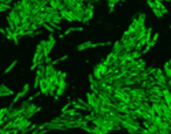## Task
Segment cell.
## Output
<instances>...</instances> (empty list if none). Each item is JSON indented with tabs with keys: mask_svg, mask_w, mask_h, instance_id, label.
I'll return each mask as SVG.
<instances>
[{
	"mask_svg": "<svg viewBox=\"0 0 171 134\" xmlns=\"http://www.w3.org/2000/svg\"><path fill=\"white\" fill-rule=\"evenodd\" d=\"M158 37H159V34H155V36H152L151 41H149V45H151V47H153V45L156 44V41H158Z\"/></svg>",
	"mask_w": 171,
	"mask_h": 134,
	"instance_id": "obj_23",
	"label": "cell"
},
{
	"mask_svg": "<svg viewBox=\"0 0 171 134\" xmlns=\"http://www.w3.org/2000/svg\"><path fill=\"white\" fill-rule=\"evenodd\" d=\"M3 96H10V93L4 90H0V97H3Z\"/></svg>",
	"mask_w": 171,
	"mask_h": 134,
	"instance_id": "obj_31",
	"label": "cell"
},
{
	"mask_svg": "<svg viewBox=\"0 0 171 134\" xmlns=\"http://www.w3.org/2000/svg\"><path fill=\"white\" fill-rule=\"evenodd\" d=\"M152 11H153V14H155L158 18H162V17H163V12L160 11L159 8H156V7H155V8H152Z\"/></svg>",
	"mask_w": 171,
	"mask_h": 134,
	"instance_id": "obj_20",
	"label": "cell"
},
{
	"mask_svg": "<svg viewBox=\"0 0 171 134\" xmlns=\"http://www.w3.org/2000/svg\"><path fill=\"white\" fill-rule=\"evenodd\" d=\"M145 43L149 44V41H151V38H152V29L149 27V29H147V33H145Z\"/></svg>",
	"mask_w": 171,
	"mask_h": 134,
	"instance_id": "obj_17",
	"label": "cell"
},
{
	"mask_svg": "<svg viewBox=\"0 0 171 134\" xmlns=\"http://www.w3.org/2000/svg\"><path fill=\"white\" fill-rule=\"evenodd\" d=\"M36 112H38V107H37L36 104L30 103L27 107H26V110H25V112H23V116L26 118V119H29V118H32Z\"/></svg>",
	"mask_w": 171,
	"mask_h": 134,
	"instance_id": "obj_3",
	"label": "cell"
},
{
	"mask_svg": "<svg viewBox=\"0 0 171 134\" xmlns=\"http://www.w3.org/2000/svg\"><path fill=\"white\" fill-rule=\"evenodd\" d=\"M119 1H121V0H119Z\"/></svg>",
	"mask_w": 171,
	"mask_h": 134,
	"instance_id": "obj_36",
	"label": "cell"
},
{
	"mask_svg": "<svg viewBox=\"0 0 171 134\" xmlns=\"http://www.w3.org/2000/svg\"><path fill=\"white\" fill-rule=\"evenodd\" d=\"M47 129L48 130H67L63 123H54V122H48Z\"/></svg>",
	"mask_w": 171,
	"mask_h": 134,
	"instance_id": "obj_5",
	"label": "cell"
},
{
	"mask_svg": "<svg viewBox=\"0 0 171 134\" xmlns=\"http://www.w3.org/2000/svg\"><path fill=\"white\" fill-rule=\"evenodd\" d=\"M45 63H52V59L49 56H45Z\"/></svg>",
	"mask_w": 171,
	"mask_h": 134,
	"instance_id": "obj_32",
	"label": "cell"
},
{
	"mask_svg": "<svg viewBox=\"0 0 171 134\" xmlns=\"http://www.w3.org/2000/svg\"><path fill=\"white\" fill-rule=\"evenodd\" d=\"M64 89H66V88H60V86H58V88H56V94L55 96H60V94H63V93H64Z\"/></svg>",
	"mask_w": 171,
	"mask_h": 134,
	"instance_id": "obj_25",
	"label": "cell"
},
{
	"mask_svg": "<svg viewBox=\"0 0 171 134\" xmlns=\"http://www.w3.org/2000/svg\"><path fill=\"white\" fill-rule=\"evenodd\" d=\"M40 77H38V75H37L36 74V78H34V85H33V88H40Z\"/></svg>",
	"mask_w": 171,
	"mask_h": 134,
	"instance_id": "obj_26",
	"label": "cell"
},
{
	"mask_svg": "<svg viewBox=\"0 0 171 134\" xmlns=\"http://www.w3.org/2000/svg\"><path fill=\"white\" fill-rule=\"evenodd\" d=\"M45 18H47V12L45 11L38 12L36 15V23H38L40 26H43V25L45 23Z\"/></svg>",
	"mask_w": 171,
	"mask_h": 134,
	"instance_id": "obj_9",
	"label": "cell"
},
{
	"mask_svg": "<svg viewBox=\"0 0 171 134\" xmlns=\"http://www.w3.org/2000/svg\"><path fill=\"white\" fill-rule=\"evenodd\" d=\"M29 104H30V101H29V100H25L23 103L21 104V107H23V108H26V107H27V105H29Z\"/></svg>",
	"mask_w": 171,
	"mask_h": 134,
	"instance_id": "obj_30",
	"label": "cell"
},
{
	"mask_svg": "<svg viewBox=\"0 0 171 134\" xmlns=\"http://www.w3.org/2000/svg\"><path fill=\"white\" fill-rule=\"evenodd\" d=\"M0 90H4V92H8V93H10V96H11L12 93H14V92H12L11 89H8V88H7L6 85H0Z\"/></svg>",
	"mask_w": 171,
	"mask_h": 134,
	"instance_id": "obj_27",
	"label": "cell"
},
{
	"mask_svg": "<svg viewBox=\"0 0 171 134\" xmlns=\"http://www.w3.org/2000/svg\"><path fill=\"white\" fill-rule=\"evenodd\" d=\"M170 27H171V26H170Z\"/></svg>",
	"mask_w": 171,
	"mask_h": 134,
	"instance_id": "obj_37",
	"label": "cell"
},
{
	"mask_svg": "<svg viewBox=\"0 0 171 134\" xmlns=\"http://www.w3.org/2000/svg\"><path fill=\"white\" fill-rule=\"evenodd\" d=\"M38 26H40L38 23H36V22H33V23H30V27H29V29L34 31V30H37V27H38Z\"/></svg>",
	"mask_w": 171,
	"mask_h": 134,
	"instance_id": "obj_29",
	"label": "cell"
},
{
	"mask_svg": "<svg viewBox=\"0 0 171 134\" xmlns=\"http://www.w3.org/2000/svg\"><path fill=\"white\" fill-rule=\"evenodd\" d=\"M7 112H8V108H1V110H0V121L7 115Z\"/></svg>",
	"mask_w": 171,
	"mask_h": 134,
	"instance_id": "obj_24",
	"label": "cell"
},
{
	"mask_svg": "<svg viewBox=\"0 0 171 134\" xmlns=\"http://www.w3.org/2000/svg\"><path fill=\"white\" fill-rule=\"evenodd\" d=\"M148 133H149V134H159V127H158L156 125L151 123V125H149V127H148Z\"/></svg>",
	"mask_w": 171,
	"mask_h": 134,
	"instance_id": "obj_16",
	"label": "cell"
},
{
	"mask_svg": "<svg viewBox=\"0 0 171 134\" xmlns=\"http://www.w3.org/2000/svg\"><path fill=\"white\" fill-rule=\"evenodd\" d=\"M40 90H41L43 94H48V85H47V78L45 77L40 79Z\"/></svg>",
	"mask_w": 171,
	"mask_h": 134,
	"instance_id": "obj_11",
	"label": "cell"
},
{
	"mask_svg": "<svg viewBox=\"0 0 171 134\" xmlns=\"http://www.w3.org/2000/svg\"><path fill=\"white\" fill-rule=\"evenodd\" d=\"M15 64H17V60H14V62H12V63H11V64H10V66L7 67L6 70H4V74H7V73H10V71H11L12 68H14V67H15Z\"/></svg>",
	"mask_w": 171,
	"mask_h": 134,
	"instance_id": "obj_22",
	"label": "cell"
},
{
	"mask_svg": "<svg viewBox=\"0 0 171 134\" xmlns=\"http://www.w3.org/2000/svg\"><path fill=\"white\" fill-rule=\"evenodd\" d=\"M123 49V45H122V41H116V43H114V48H112V55L114 56H118L121 52H122Z\"/></svg>",
	"mask_w": 171,
	"mask_h": 134,
	"instance_id": "obj_8",
	"label": "cell"
},
{
	"mask_svg": "<svg viewBox=\"0 0 171 134\" xmlns=\"http://www.w3.org/2000/svg\"><path fill=\"white\" fill-rule=\"evenodd\" d=\"M71 105H73V101H68V103L66 104V105H64V107H63V108H62V112H66V111H67L68 108H70V107H71Z\"/></svg>",
	"mask_w": 171,
	"mask_h": 134,
	"instance_id": "obj_28",
	"label": "cell"
},
{
	"mask_svg": "<svg viewBox=\"0 0 171 134\" xmlns=\"http://www.w3.org/2000/svg\"><path fill=\"white\" fill-rule=\"evenodd\" d=\"M155 1H170V0H155Z\"/></svg>",
	"mask_w": 171,
	"mask_h": 134,
	"instance_id": "obj_33",
	"label": "cell"
},
{
	"mask_svg": "<svg viewBox=\"0 0 171 134\" xmlns=\"http://www.w3.org/2000/svg\"><path fill=\"white\" fill-rule=\"evenodd\" d=\"M55 71L56 70L54 68V64L52 63H47V66H45V77H51Z\"/></svg>",
	"mask_w": 171,
	"mask_h": 134,
	"instance_id": "obj_12",
	"label": "cell"
},
{
	"mask_svg": "<svg viewBox=\"0 0 171 134\" xmlns=\"http://www.w3.org/2000/svg\"><path fill=\"white\" fill-rule=\"evenodd\" d=\"M137 21H138V23H140L141 26H144V25H145V14H140Z\"/></svg>",
	"mask_w": 171,
	"mask_h": 134,
	"instance_id": "obj_19",
	"label": "cell"
},
{
	"mask_svg": "<svg viewBox=\"0 0 171 134\" xmlns=\"http://www.w3.org/2000/svg\"><path fill=\"white\" fill-rule=\"evenodd\" d=\"M30 126V122H29V119H22V121H19L18 123H17V129H18L19 131H22V130H25V129H27Z\"/></svg>",
	"mask_w": 171,
	"mask_h": 134,
	"instance_id": "obj_10",
	"label": "cell"
},
{
	"mask_svg": "<svg viewBox=\"0 0 171 134\" xmlns=\"http://www.w3.org/2000/svg\"><path fill=\"white\" fill-rule=\"evenodd\" d=\"M27 90H29V85H25V86H23V89H22V90L19 92L18 94L15 96V98L12 100V103H11V105H10V107H14V104L17 103V101H18L19 98H21V97H23V96H26V93H27Z\"/></svg>",
	"mask_w": 171,
	"mask_h": 134,
	"instance_id": "obj_6",
	"label": "cell"
},
{
	"mask_svg": "<svg viewBox=\"0 0 171 134\" xmlns=\"http://www.w3.org/2000/svg\"><path fill=\"white\" fill-rule=\"evenodd\" d=\"M43 58H45V56H44V43L41 41L36 47V54H34V58H33V63H37L38 60H43Z\"/></svg>",
	"mask_w": 171,
	"mask_h": 134,
	"instance_id": "obj_2",
	"label": "cell"
},
{
	"mask_svg": "<svg viewBox=\"0 0 171 134\" xmlns=\"http://www.w3.org/2000/svg\"><path fill=\"white\" fill-rule=\"evenodd\" d=\"M11 1H14V0H7V3H11Z\"/></svg>",
	"mask_w": 171,
	"mask_h": 134,
	"instance_id": "obj_34",
	"label": "cell"
},
{
	"mask_svg": "<svg viewBox=\"0 0 171 134\" xmlns=\"http://www.w3.org/2000/svg\"><path fill=\"white\" fill-rule=\"evenodd\" d=\"M163 71H164V74H166V77H167V78H171V60L167 62V63L164 64Z\"/></svg>",
	"mask_w": 171,
	"mask_h": 134,
	"instance_id": "obj_15",
	"label": "cell"
},
{
	"mask_svg": "<svg viewBox=\"0 0 171 134\" xmlns=\"http://www.w3.org/2000/svg\"><path fill=\"white\" fill-rule=\"evenodd\" d=\"M92 17H93V6H92V3H89V4L85 7V15H84L82 22H84V23H88L92 19Z\"/></svg>",
	"mask_w": 171,
	"mask_h": 134,
	"instance_id": "obj_4",
	"label": "cell"
},
{
	"mask_svg": "<svg viewBox=\"0 0 171 134\" xmlns=\"http://www.w3.org/2000/svg\"><path fill=\"white\" fill-rule=\"evenodd\" d=\"M122 1H126V0H122Z\"/></svg>",
	"mask_w": 171,
	"mask_h": 134,
	"instance_id": "obj_35",
	"label": "cell"
},
{
	"mask_svg": "<svg viewBox=\"0 0 171 134\" xmlns=\"http://www.w3.org/2000/svg\"><path fill=\"white\" fill-rule=\"evenodd\" d=\"M18 36H19V34H18V31H17V30L12 31V38H11V40L14 41V44H18Z\"/></svg>",
	"mask_w": 171,
	"mask_h": 134,
	"instance_id": "obj_21",
	"label": "cell"
},
{
	"mask_svg": "<svg viewBox=\"0 0 171 134\" xmlns=\"http://www.w3.org/2000/svg\"><path fill=\"white\" fill-rule=\"evenodd\" d=\"M130 54H131V59H140L141 58V55H142V52H141V51H131V52H130Z\"/></svg>",
	"mask_w": 171,
	"mask_h": 134,
	"instance_id": "obj_18",
	"label": "cell"
},
{
	"mask_svg": "<svg viewBox=\"0 0 171 134\" xmlns=\"http://www.w3.org/2000/svg\"><path fill=\"white\" fill-rule=\"evenodd\" d=\"M89 48H93V43L92 41H86V43H82L78 45V51H84V49H89Z\"/></svg>",
	"mask_w": 171,
	"mask_h": 134,
	"instance_id": "obj_14",
	"label": "cell"
},
{
	"mask_svg": "<svg viewBox=\"0 0 171 134\" xmlns=\"http://www.w3.org/2000/svg\"><path fill=\"white\" fill-rule=\"evenodd\" d=\"M86 97H88V104L91 105L92 111H93L95 114H97L99 110H100V105H101L100 100H99V96L96 94V93L91 92V93H88V94H86Z\"/></svg>",
	"mask_w": 171,
	"mask_h": 134,
	"instance_id": "obj_1",
	"label": "cell"
},
{
	"mask_svg": "<svg viewBox=\"0 0 171 134\" xmlns=\"http://www.w3.org/2000/svg\"><path fill=\"white\" fill-rule=\"evenodd\" d=\"M60 17L64 18L66 21H68V22H74V21H75L70 10H60Z\"/></svg>",
	"mask_w": 171,
	"mask_h": 134,
	"instance_id": "obj_7",
	"label": "cell"
},
{
	"mask_svg": "<svg viewBox=\"0 0 171 134\" xmlns=\"http://www.w3.org/2000/svg\"><path fill=\"white\" fill-rule=\"evenodd\" d=\"M82 30V27H68L67 30L64 31V33H63V34H59V38H63V37L64 36H67V34H70V33H73V31H81Z\"/></svg>",
	"mask_w": 171,
	"mask_h": 134,
	"instance_id": "obj_13",
	"label": "cell"
}]
</instances>
